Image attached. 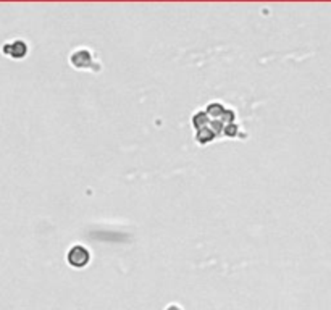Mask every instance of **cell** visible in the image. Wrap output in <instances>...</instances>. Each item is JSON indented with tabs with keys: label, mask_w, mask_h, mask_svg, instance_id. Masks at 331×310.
<instances>
[{
	"label": "cell",
	"mask_w": 331,
	"mask_h": 310,
	"mask_svg": "<svg viewBox=\"0 0 331 310\" xmlns=\"http://www.w3.org/2000/svg\"><path fill=\"white\" fill-rule=\"evenodd\" d=\"M68 262L73 267H84L89 262V252L84 249L83 246H75L68 254Z\"/></svg>",
	"instance_id": "obj_1"
}]
</instances>
